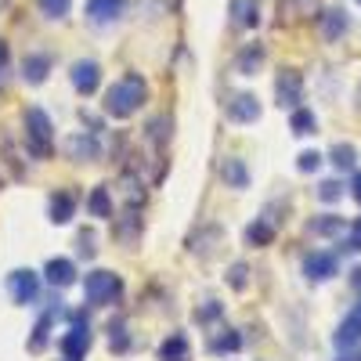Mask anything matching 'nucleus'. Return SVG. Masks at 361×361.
I'll return each mask as SVG.
<instances>
[{"mask_svg":"<svg viewBox=\"0 0 361 361\" xmlns=\"http://www.w3.org/2000/svg\"><path fill=\"white\" fill-rule=\"evenodd\" d=\"M145 102H148V83H145V76L127 73L123 80H116V83L109 87V94H105V112L116 116V119H127V116H134Z\"/></svg>","mask_w":361,"mask_h":361,"instance_id":"1","label":"nucleus"},{"mask_svg":"<svg viewBox=\"0 0 361 361\" xmlns=\"http://www.w3.org/2000/svg\"><path fill=\"white\" fill-rule=\"evenodd\" d=\"M25 145L37 159L54 156V127L44 109H25Z\"/></svg>","mask_w":361,"mask_h":361,"instance_id":"2","label":"nucleus"},{"mask_svg":"<svg viewBox=\"0 0 361 361\" xmlns=\"http://www.w3.org/2000/svg\"><path fill=\"white\" fill-rule=\"evenodd\" d=\"M119 293H123V282H119L112 271H90L87 282H83V296H87V304H94V307L112 304Z\"/></svg>","mask_w":361,"mask_h":361,"instance_id":"3","label":"nucleus"},{"mask_svg":"<svg viewBox=\"0 0 361 361\" xmlns=\"http://www.w3.org/2000/svg\"><path fill=\"white\" fill-rule=\"evenodd\" d=\"M8 289L15 296V304H37V296H40V275H37V271L18 267V271H11V275H8Z\"/></svg>","mask_w":361,"mask_h":361,"instance_id":"4","label":"nucleus"},{"mask_svg":"<svg viewBox=\"0 0 361 361\" xmlns=\"http://www.w3.org/2000/svg\"><path fill=\"white\" fill-rule=\"evenodd\" d=\"M275 98H279L282 109H296L300 102H304V76L293 73V69H286V73L275 80Z\"/></svg>","mask_w":361,"mask_h":361,"instance_id":"5","label":"nucleus"},{"mask_svg":"<svg viewBox=\"0 0 361 361\" xmlns=\"http://www.w3.org/2000/svg\"><path fill=\"white\" fill-rule=\"evenodd\" d=\"M228 119H231V123H257V119H260V98L250 94V90H243V94H231V102H228Z\"/></svg>","mask_w":361,"mask_h":361,"instance_id":"6","label":"nucleus"},{"mask_svg":"<svg viewBox=\"0 0 361 361\" xmlns=\"http://www.w3.org/2000/svg\"><path fill=\"white\" fill-rule=\"evenodd\" d=\"M333 343H336L340 350H354V347L361 343V304H354V307L347 311V318L340 322Z\"/></svg>","mask_w":361,"mask_h":361,"instance_id":"7","label":"nucleus"},{"mask_svg":"<svg viewBox=\"0 0 361 361\" xmlns=\"http://www.w3.org/2000/svg\"><path fill=\"white\" fill-rule=\"evenodd\" d=\"M336 257L333 253H307L304 257V275H307V282H329L336 275Z\"/></svg>","mask_w":361,"mask_h":361,"instance_id":"8","label":"nucleus"},{"mask_svg":"<svg viewBox=\"0 0 361 361\" xmlns=\"http://www.w3.org/2000/svg\"><path fill=\"white\" fill-rule=\"evenodd\" d=\"M66 152H69V159H76V163H90V159L102 156V145H98L94 130H90V134H73V137L66 141Z\"/></svg>","mask_w":361,"mask_h":361,"instance_id":"9","label":"nucleus"},{"mask_svg":"<svg viewBox=\"0 0 361 361\" xmlns=\"http://www.w3.org/2000/svg\"><path fill=\"white\" fill-rule=\"evenodd\" d=\"M123 11H127V0H87V18L98 22V25L119 22Z\"/></svg>","mask_w":361,"mask_h":361,"instance_id":"10","label":"nucleus"},{"mask_svg":"<svg viewBox=\"0 0 361 361\" xmlns=\"http://www.w3.org/2000/svg\"><path fill=\"white\" fill-rule=\"evenodd\" d=\"M87 350H90V329L76 318V325H73L69 333L62 336V354H66L69 361H80Z\"/></svg>","mask_w":361,"mask_h":361,"instance_id":"11","label":"nucleus"},{"mask_svg":"<svg viewBox=\"0 0 361 361\" xmlns=\"http://www.w3.org/2000/svg\"><path fill=\"white\" fill-rule=\"evenodd\" d=\"M69 76H73V87L80 90V94H94L98 83H102V66H98V62H87V58H83V62L73 66Z\"/></svg>","mask_w":361,"mask_h":361,"instance_id":"12","label":"nucleus"},{"mask_svg":"<svg viewBox=\"0 0 361 361\" xmlns=\"http://www.w3.org/2000/svg\"><path fill=\"white\" fill-rule=\"evenodd\" d=\"M44 275H47V282H51L54 289H69V286L76 282V267H73V260H66V257H54V260H47Z\"/></svg>","mask_w":361,"mask_h":361,"instance_id":"13","label":"nucleus"},{"mask_svg":"<svg viewBox=\"0 0 361 361\" xmlns=\"http://www.w3.org/2000/svg\"><path fill=\"white\" fill-rule=\"evenodd\" d=\"M47 73H51V54H25V62H22V80L25 83H33V87H40L44 80H47Z\"/></svg>","mask_w":361,"mask_h":361,"instance_id":"14","label":"nucleus"},{"mask_svg":"<svg viewBox=\"0 0 361 361\" xmlns=\"http://www.w3.org/2000/svg\"><path fill=\"white\" fill-rule=\"evenodd\" d=\"M159 361H192V343L185 333H173L159 343Z\"/></svg>","mask_w":361,"mask_h":361,"instance_id":"15","label":"nucleus"},{"mask_svg":"<svg viewBox=\"0 0 361 361\" xmlns=\"http://www.w3.org/2000/svg\"><path fill=\"white\" fill-rule=\"evenodd\" d=\"M231 22L243 25V29L260 25V0H235L231 4Z\"/></svg>","mask_w":361,"mask_h":361,"instance_id":"16","label":"nucleus"},{"mask_svg":"<svg viewBox=\"0 0 361 361\" xmlns=\"http://www.w3.org/2000/svg\"><path fill=\"white\" fill-rule=\"evenodd\" d=\"M347 33V11H340V8H329L325 15H322V37L333 44V40H340Z\"/></svg>","mask_w":361,"mask_h":361,"instance_id":"17","label":"nucleus"},{"mask_svg":"<svg viewBox=\"0 0 361 361\" xmlns=\"http://www.w3.org/2000/svg\"><path fill=\"white\" fill-rule=\"evenodd\" d=\"M47 214H51V221H54V224H69V221H73V214H76V199H73L69 192H58V195H51Z\"/></svg>","mask_w":361,"mask_h":361,"instance_id":"18","label":"nucleus"},{"mask_svg":"<svg viewBox=\"0 0 361 361\" xmlns=\"http://www.w3.org/2000/svg\"><path fill=\"white\" fill-rule=\"evenodd\" d=\"M221 177L228 180L231 188H246V185H250V170H246V163H243V159H235V156L221 163Z\"/></svg>","mask_w":361,"mask_h":361,"instance_id":"19","label":"nucleus"},{"mask_svg":"<svg viewBox=\"0 0 361 361\" xmlns=\"http://www.w3.org/2000/svg\"><path fill=\"white\" fill-rule=\"evenodd\" d=\"M271 243H275V224H271V221H253L250 228H246V246H271Z\"/></svg>","mask_w":361,"mask_h":361,"instance_id":"20","label":"nucleus"},{"mask_svg":"<svg viewBox=\"0 0 361 361\" xmlns=\"http://www.w3.org/2000/svg\"><path fill=\"white\" fill-rule=\"evenodd\" d=\"M289 130L296 134V137H307V134H314L318 130V119H314V112L311 109H293V116H289Z\"/></svg>","mask_w":361,"mask_h":361,"instance_id":"21","label":"nucleus"},{"mask_svg":"<svg viewBox=\"0 0 361 361\" xmlns=\"http://www.w3.org/2000/svg\"><path fill=\"white\" fill-rule=\"evenodd\" d=\"M329 163H333L340 173H347V170H354V163H357V152H354V145H333V152H329Z\"/></svg>","mask_w":361,"mask_h":361,"instance_id":"22","label":"nucleus"},{"mask_svg":"<svg viewBox=\"0 0 361 361\" xmlns=\"http://www.w3.org/2000/svg\"><path fill=\"white\" fill-rule=\"evenodd\" d=\"M260 62H264V47H260V44H250L243 54H238V73L253 76V73L260 69Z\"/></svg>","mask_w":361,"mask_h":361,"instance_id":"23","label":"nucleus"},{"mask_svg":"<svg viewBox=\"0 0 361 361\" xmlns=\"http://www.w3.org/2000/svg\"><path fill=\"white\" fill-rule=\"evenodd\" d=\"M87 209H90L94 217H112V199H109V188H105V185H98L94 192H90Z\"/></svg>","mask_w":361,"mask_h":361,"instance_id":"24","label":"nucleus"},{"mask_svg":"<svg viewBox=\"0 0 361 361\" xmlns=\"http://www.w3.org/2000/svg\"><path fill=\"white\" fill-rule=\"evenodd\" d=\"M51 325H54V311H47V314L37 322L33 336H29V350H44V347H47V340H51Z\"/></svg>","mask_w":361,"mask_h":361,"instance_id":"25","label":"nucleus"},{"mask_svg":"<svg viewBox=\"0 0 361 361\" xmlns=\"http://www.w3.org/2000/svg\"><path fill=\"white\" fill-rule=\"evenodd\" d=\"M209 347H214L217 354H235V350H243V333H235V329H228V333H224V336H217Z\"/></svg>","mask_w":361,"mask_h":361,"instance_id":"26","label":"nucleus"},{"mask_svg":"<svg viewBox=\"0 0 361 361\" xmlns=\"http://www.w3.org/2000/svg\"><path fill=\"white\" fill-rule=\"evenodd\" d=\"M307 231H314V235H340V231H343V221H340V217H333V214H325V217L311 221V224H307Z\"/></svg>","mask_w":361,"mask_h":361,"instance_id":"27","label":"nucleus"},{"mask_svg":"<svg viewBox=\"0 0 361 361\" xmlns=\"http://www.w3.org/2000/svg\"><path fill=\"white\" fill-rule=\"evenodd\" d=\"M109 347H112L116 354H123V350L130 347V336H127V325H123V322H112V325H109Z\"/></svg>","mask_w":361,"mask_h":361,"instance_id":"28","label":"nucleus"},{"mask_svg":"<svg viewBox=\"0 0 361 361\" xmlns=\"http://www.w3.org/2000/svg\"><path fill=\"white\" fill-rule=\"evenodd\" d=\"M228 286H231V289H238V293H243V289L250 286V267H246L243 260L228 267Z\"/></svg>","mask_w":361,"mask_h":361,"instance_id":"29","label":"nucleus"},{"mask_svg":"<svg viewBox=\"0 0 361 361\" xmlns=\"http://www.w3.org/2000/svg\"><path fill=\"white\" fill-rule=\"evenodd\" d=\"M145 134H148V137H152V141L163 148V145H166V137H170V119H166V116H163V119H152Z\"/></svg>","mask_w":361,"mask_h":361,"instance_id":"30","label":"nucleus"},{"mask_svg":"<svg viewBox=\"0 0 361 361\" xmlns=\"http://www.w3.org/2000/svg\"><path fill=\"white\" fill-rule=\"evenodd\" d=\"M318 199L322 202H340L343 199V185H340V180H322V185H318Z\"/></svg>","mask_w":361,"mask_h":361,"instance_id":"31","label":"nucleus"},{"mask_svg":"<svg viewBox=\"0 0 361 361\" xmlns=\"http://www.w3.org/2000/svg\"><path fill=\"white\" fill-rule=\"evenodd\" d=\"M40 8L47 18H66L69 8H73V0H40Z\"/></svg>","mask_w":361,"mask_h":361,"instance_id":"32","label":"nucleus"},{"mask_svg":"<svg viewBox=\"0 0 361 361\" xmlns=\"http://www.w3.org/2000/svg\"><path fill=\"white\" fill-rule=\"evenodd\" d=\"M322 163H325V156H322V152H314V148H307V152H300V159H296V166L304 170V173H314Z\"/></svg>","mask_w":361,"mask_h":361,"instance_id":"33","label":"nucleus"},{"mask_svg":"<svg viewBox=\"0 0 361 361\" xmlns=\"http://www.w3.org/2000/svg\"><path fill=\"white\" fill-rule=\"evenodd\" d=\"M221 311H224V307L217 304V300H206V304H202V307L195 311V322L209 325V322H217V318H221Z\"/></svg>","mask_w":361,"mask_h":361,"instance_id":"34","label":"nucleus"},{"mask_svg":"<svg viewBox=\"0 0 361 361\" xmlns=\"http://www.w3.org/2000/svg\"><path fill=\"white\" fill-rule=\"evenodd\" d=\"M80 253H83V257H94V235H90V231L80 235Z\"/></svg>","mask_w":361,"mask_h":361,"instance_id":"35","label":"nucleus"},{"mask_svg":"<svg viewBox=\"0 0 361 361\" xmlns=\"http://www.w3.org/2000/svg\"><path fill=\"white\" fill-rule=\"evenodd\" d=\"M350 250H357L361 253V217L354 221V228H350Z\"/></svg>","mask_w":361,"mask_h":361,"instance_id":"36","label":"nucleus"},{"mask_svg":"<svg viewBox=\"0 0 361 361\" xmlns=\"http://www.w3.org/2000/svg\"><path fill=\"white\" fill-rule=\"evenodd\" d=\"M350 195L361 202V170H357V173H354V180H350Z\"/></svg>","mask_w":361,"mask_h":361,"instance_id":"37","label":"nucleus"},{"mask_svg":"<svg viewBox=\"0 0 361 361\" xmlns=\"http://www.w3.org/2000/svg\"><path fill=\"white\" fill-rule=\"evenodd\" d=\"M350 286L361 293V267H354V271H350Z\"/></svg>","mask_w":361,"mask_h":361,"instance_id":"38","label":"nucleus"},{"mask_svg":"<svg viewBox=\"0 0 361 361\" xmlns=\"http://www.w3.org/2000/svg\"><path fill=\"white\" fill-rule=\"evenodd\" d=\"M4 66H8V44L0 40V69H4Z\"/></svg>","mask_w":361,"mask_h":361,"instance_id":"39","label":"nucleus"},{"mask_svg":"<svg viewBox=\"0 0 361 361\" xmlns=\"http://www.w3.org/2000/svg\"><path fill=\"white\" fill-rule=\"evenodd\" d=\"M340 361H361V357H340Z\"/></svg>","mask_w":361,"mask_h":361,"instance_id":"40","label":"nucleus"},{"mask_svg":"<svg viewBox=\"0 0 361 361\" xmlns=\"http://www.w3.org/2000/svg\"><path fill=\"white\" fill-rule=\"evenodd\" d=\"M357 4H361V0H357Z\"/></svg>","mask_w":361,"mask_h":361,"instance_id":"41","label":"nucleus"}]
</instances>
